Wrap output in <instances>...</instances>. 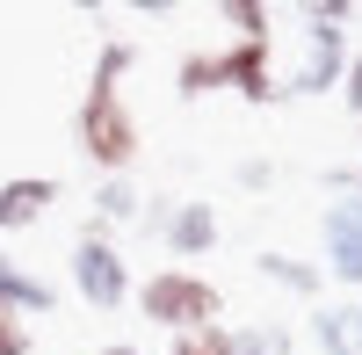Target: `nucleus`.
Wrapping results in <instances>:
<instances>
[{"mask_svg":"<svg viewBox=\"0 0 362 355\" xmlns=\"http://www.w3.org/2000/svg\"><path fill=\"white\" fill-rule=\"evenodd\" d=\"M239 189H276V160H239Z\"/></svg>","mask_w":362,"mask_h":355,"instance_id":"6ab92c4d","label":"nucleus"},{"mask_svg":"<svg viewBox=\"0 0 362 355\" xmlns=\"http://www.w3.org/2000/svg\"><path fill=\"white\" fill-rule=\"evenodd\" d=\"M73 138H80V153L95 160L102 174H131V160H138V116H131V102L116 95V87H87L80 95V116H73Z\"/></svg>","mask_w":362,"mask_h":355,"instance_id":"7ed1b4c3","label":"nucleus"},{"mask_svg":"<svg viewBox=\"0 0 362 355\" xmlns=\"http://www.w3.org/2000/svg\"><path fill=\"white\" fill-rule=\"evenodd\" d=\"M0 355H29V327L22 319H0Z\"/></svg>","mask_w":362,"mask_h":355,"instance_id":"aec40b11","label":"nucleus"},{"mask_svg":"<svg viewBox=\"0 0 362 355\" xmlns=\"http://www.w3.org/2000/svg\"><path fill=\"white\" fill-rule=\"evenodd\" d=\"M319 247H326L319 269L334 276L348 298H362V196H341V203L319 211Z\"/></svg>","mask_w":362,"mask_h":355,"instance_id":"423d86ee","label":"nucleus"},{"mask_svg":"<svg viewBox=\"0 0 362 355\" xmlns=\"http://www.w3.org/2000/svg\"><path fill=\"white\" fill-rule=\"evenodd\" d=\"M102 355H138V348H131V341H109V348H102Z\"/></svg>","mask_w":362,"mask_h":355,"instance_id":"412c9836","label":"nucleus"},{"mask_svg":"<svg viewBox=\"0 0 362 355\" xmlns=\"http://www.w3.org/2000/svg\"><path fill=\"white\" fill-rule=\"evenodd\" d=\"M131 66H138V44H131V37H102L87 87H124V73H131Z\"/></svg>","mask_w":362,"mask_h":355,"instance_id":"2eb2a0df","label":"nucleus"},{"mask_svg":"<svg viewBox=\"0 0 362 355\" xmlns=\"http://www.w3.org/2000/svg\"><path fill=\"white\" fill-rule=\"evenodd\" d=\"M51 203H58V182H51V174H15V182H0V232L44 225Z\"/></svg>","mask_w":362,"mask_h":355,"instance_id":"1a4fd4ad","label":"nucleus"},{"mask_svg":"<svg viewBox=\"0 0 362 355\" xmlns=\"http://www.w3.org/2000/svg\"><path fill=\"white\" fill-rule=\"evenodd\" d=\"M218 15L239 29V37H268V8H261V0H225Z\"/></svg>","mask_w":362,"mask_h":355,"instance_id":"f3484780","label":"nucleus"},{"mask_svg":"<svg viewBox=\"0 0 362 355\" xmlns=\"http://www.w3.org/2000/svg\"><path fill=\"white\" fill-rule=\"evenodd\" d=\"M254 276L276 283V290H290V298H305V305H319V290H326V269H319V261H297V254H283V247H261V254H254Z\"/></svg>","mask_w":362,"mask_h":355,"instance_id":"9b49d317","label":"nucleus"},{"mask_svg":"<svg viewBox=\"0 0 362 355\" xmlns=\"http://www.w3.org/2000/svg\"><path fill=\"white\" fill-rule=\"evenodd\" d=\"M138 211H145V196H138L131 174H102V182H95V218H87V225L116 240V225H138Z\"/></svg>","mask_w":362,"mask_h":355,"instance_id":"f8f14e48","label":"nucleus"},{"mask_svg":"<svg viewBox=\"0 0 362 355\" xmlns=\"http://www.w3.org/2000/svg\"><path fill=\"white\" fill-rule=\"evenodd\" d=\"M297 22H305V58H297V73L283 80V95H326V87H341L348 58H355V44H348L355 0H305Z\"/></svg>","mask_w":362,"mask_h":355,"instance_id":"f257e3e1","label":"nucleus"},{"mask_svg":"<svg viewBox=\"0 0 362 355\" xmlns=\"http://www.w3.org/2000/svg\"><path fill=\"white\" fill-rule=\"evenodd\" d=\"M51 305H58V283H51V276H37L29 261L0 254V312H15L22 327H29V319H44Z\"/></svg>","mask_w":362,"mask_h":355,"instance_id":"6e6552de","label":"nucleus"},{"mask_svg":"<svg viewBox=\"0 0 362 355\" xmlns=\"http://www.w3.org/2000/svg\"><path fill=\"white\" fill-rule=\"evenodd\" d=\"M232 355H297V334L283 319H247V327H232Z\"/></svg>","mask_w":362,"mask_h":355,"instance_id":"ddd939ff","label":"nucleus"},{"mask_svg":"<svg viewBox=\"0 0 362 355\" xmlns=\"http://www.w3.org/2000/svg\"><path fill=\"white\" fill-rule=\"evenodd\" d=\"M167 355H232V327H189V334H167Z\"/></svg>","mask_w":362,"mask_h":355,"instance_id":"dca6fc26","label":"nucleus"},{"mask_svg":"<svg viewBox=\"0 0 362 355\" xmlns=\"http://www.w3.org/2000/svg\"><path fill=\"white\" fill-rule=\"evenodd\" d=\"M218 87H225L218 51H189V58L174 66V95H181V102H203V95H218Z\"/></svg>","mask_w":362,"mask_h":355,"instance_id":"4468645a","label":"nucleus"},{"mask_svg":"<svg viewBox=\"0 0 362 355\" xmlns=\"http://www.w3.org/2000/svg\"><path fill=\"white\" fill-rule=\"evenodd\" d=\"M66 269H73L80 305H95V312H124V305H131V261H124V247H116L109 232L80 225V240H73V254H66Z\"/></svg>","mask_w":362,"mask_h":355,"instance_id":"20e7f679","label":"nucleus"},{"mask_svg":"<svg viewBox=\"0 0 362 355\" xmlns=\"http://www.w3.org/2000/svg\"><path fill=\"white\" fill-rule=\"evenodd\" d=\"M218 66H225V87H232L239 102H254V109L283 102V80H276V44H268V37H232V44L218 51Z\"/></svg>","mask_w":362,"mask_h":355,"instance_id":"0eeeda50","label":"nucleus"},{"mask_svg":"<svg viewBox=\"0 0 362 355\" xmlns=\"http://www.w3.org/2000/svg\"><path fill=\"white\" fill-rule=\"evenodd\" d=\"M341 102L355 109V124H362V51L348 58V73H341Z\"/></svg>","mask_w":362,"mask_h":355,"instance_id":"a211bd4d","label":"nucleus"},{"mask_svg":"<svg viewBox=\"0 0 362 355\" xmlns=\"http://www.w3.org/2000/svg\"><path fill=\"white\" fill-rule=\"evenodd\" d=\"M138 312L160 334H189V327H225V290L196 276V269H153L138 283Z\"/></svg>","mask_w":362,"mask_h":355,"instance_id":"f03ea898","label":"nucleus"},{"mask_svg":"<svg viewBox=\"0 0 362 355\" xmlns=\"http://www.w3.org/2000/svg\"><path fill=\"white\" fill-rule=\"evenodd\" d=\"M355 196H362V160H355Z\"/></svg>","mask_w":362,"mask_h":355,"instance_id":"4be33fe9","label":"nucleus"},{"mask_svg":"<svg viewBox=\"0 0 362 355\" xmlns=\"http://www.w3.org/2000/svg\"><path fill=\"white\" fill-rule=\"evenodd\" d=\"M355 22H362V8H355Z\"/></svg>","mask_w":362,"mask_h":355,"instance_id":"5701e85b","label":"nucleus"},{"mask_svg":"<svg viewBox=\"0 0 362 355\" xmlns=\"http://www.w3.org/2000/svg\"><path fill=\"white\" fill-rule=\"evenodd\" d=\"M138 225L145 232H153V240L174 254V269H181V261H203L210 247H218V211H210V203H174V196H145V211H138Z\"/></svg>","mask_w":362,"mask_h":355,"instance_id":"39448f33","label":"nucleus"},{"mask_svg":"<svg viewBox=\"0 0 362 355\" xmlns=\"http://www.w3.org/2000/svg\"><path fill=\"white\" fill-rule=\"evenodd\" d=\"M312 341H319V355H362V298L312 305Z\"/></svg>","mask_w":362,"mask_h":355,"instance_id":"9d476101","label":"nucleus"}]
</instances>
